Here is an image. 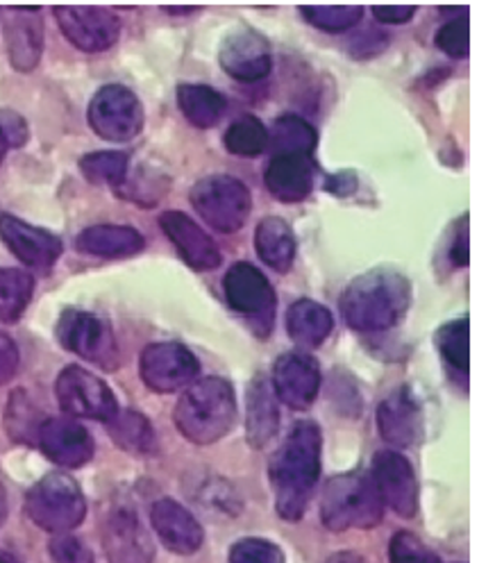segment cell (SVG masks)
Here are the masks:
<instances>
[{
    "mask_svg": "<svg viewBox=\"0 0 504 563\" xmlns=\"http://www.w3.org/2000/svg\"><path fill=\"white\" fill-rule=\"evenodd\" d=\"M322 437L316 422L300 420L286 434L271 462L275 509L284 520H300L320 477Z\"/></svg>",
    "mask_w": 504,
    "mask_h": 563,
    "instance_id": "1",
    "label": "cell"
},
{
    "mask_svg": "<svg viewBox=\"0 0 504 563\" xmlns=\"http://www.w3.org/2000/svg\"><path fill=\"white\" fill-rule=\"evenodd\" d=\"M412 305L409 279L388 268L357 275L346 287L339 307L354 332H384L398 325Z\"/></svg>",
    "mask_w": 504,
    "mask_h": 563,
    "instance_id": "2",
    "label": "cell"
},
{
    "mask_svg": "<svg viewBox=\"0 0 504 563\" xmlns=\"http://www.w3.org/2000/svg\"><path fill=\"white\" fill-rule=\"evenodd\" d=\"M175 428L187 441L209 445L230 434L237 422V398L223 377H205L187 386L173 411Z\"/></svg>",
    "mask_w": 504,
    "mask_h": 563,
    "instance_id": "3",
    "label": "cell"
},
{
    "mask_svg": "<svg viewBox=\"0 0 504 563\" xmlns=\"http://www.w3.org/2000/svg\"><path fill=\"white\" fill-rule=\"evenodd\" d=\"M384 518V503L380 500L371 477L346 473L332 477L320 496V520L330 532L373 530Z\"/></svg>",
    "mask_w": 504,
    "mask_h": 563,
    "instance_id": "4",
    "label": "cell"
},
{
    "mask_svg": "<svg viewBox=\"0 0 504 563\" xmlns=\"http://www.w3.org/2000/svg\"><path fill=\"white\" fill-rule=\"evenodd\" d=\"M25 511L42 530L66 534L85 520L87 500L74 477L66 473H51L28 490Z\"/></svg>",
    "mask_w": 504,
    "mask_h": 563,
    "instance_id": "5",
    "label": "cell"
},
{
    "mask_svg": "<svg viewBox=\"0 0 504 563\" xmlns=\"http://www.w3.org/2000/svg\"><path fill=\"white\" fill-rule=\"evenodd\" d=\"M189 200L198 217L216 232H239L252 209V196L248 187L232 175H209L191 187Z\"/></svg>",
    "mask_w": 504,
    "mask_h": 563,
    "instance_id": "6",
    "label": "cell"
},
{
    "mask_svg": "<svg viewBox=\"0 0 504 563\" xmlns=\"http://www.w3.org/2000/svg\"><path fill=\"white\" fill-rule=\"evenodd\" d=\"M59 343L76 352L78 357L105 368L114 371L119 366V347L112 328L98 316L83 309H66L55 328Z\"/></svg>",
    "mask_w": 504,
    "mask_h": 563,
    "instance_id": "7",
    "label": "cell"
},
{
    "mask_svg": "<svg viewBox=\"0 0 504 563\" xmlns=\"http://www.w3.org/2000/svg\"><path fill=\"white\" fill-rule=\"evenodd\" d=\"M223 287L228 305L237 313L245 316L260 336H269L273 330L277 298L266 275L252 264L241 262L226 273Z\"/></svg>",
    "mask_w": 504,
    "mask_h": 563,
    "instance_id": "8",
    "label": "cell"
},
{
    "mask_svg": "<svg viewBox=\"0 0 504 563\" xmlns=\"http://www.w3.org/2000/svg\"><path fill=\"white\" fill-rule=\"evenodd\" d=\"M146 123V112L136 98L123 85L102 87L89 102V125L107 141H130Z\"/></svg>",
    "mask_w": 504,
    "mask_h": 563,
    "instance_id": "9",
    "label": "cell"
},
{
    "mask_svg": "<svg viewBox=\"0 0 504 563\" xmlns=\"http://www.w3.org/2000/svg\"><path fill=\"white\" fill-rule=\"evenodd\" d=\"M55 396L70 418H91L107 422L117 411V396L100 377L83 366H66L57 382Z\"/></svg>",
    "mask_w": 504,
    "mask_h": 563,
    "instance_id": "10",
    "label": "cell"
},
{
    "mask_svg": "<svg viewBox=\"0 0 504 563\" xmlns=\"http://www.w3.org/2000/svg\"><path fill=\"white\" fill-rule=\"evenodd\" d=\"M139 373L143 384L155 394H173L196 382L200 364L183 343H153L141 352Z\"/></svg>",
    "mask_w": 504,
    "mask_h": 563,
    "instance_id": "11",
    "label": "cell"
},
{
    "mask_svg": "<svg viewBox=\"0 0 504 563\" xmlns=\"http://www.w3.org/2000/svg\"><path fill=\"white\" fill-rule=\"evenodd\" d=\"M371 482L384 505L403 518H414L418 511V479L407 456L395 450H380L373 456Z\"/></svg>",
    "mask_w": 504,
    "mask_h": 563,
    "instance_id": "12",
    "label": "cell"
},
{
    "mask_svg": "<svg viewBox=\"0 0 504 563\" xmlns=\"http://www.w3.org/2000/svg\"><path fill=\"white\" fill-rule=\"evenodd\" d=\"M102 548L110 563H153L155 545L132 507H114L102 522Z\"/></svg>",
    "mask_w": 504,
    "mask_h": 563,
    "instance_id": "13",
    "label": "cell"
},
{
    "mask_svg": "<svg viewBox=\"0 0 504 563\" xmlns=\"http://www.w3.org/2000/svg\"><path fill=\"white\" fill-rule=\"evenodd\" d=\"M219 62L234 80L258 82L271 74L273 53L262 32L252 27H237L223 40Z\"/></svg>",
    "mask_w": 504,
    "mask_h": 563,
    "instance_id": "14",
    "label": "cell"
},
{
    "mask_svg": "<svg viewBox=\"0 0 504 563\" xmlns=\"http://www.w3.org/2000/svg\"><path fill=\"white\" fill-rule=\"evenodd\" d=\"M55 16L64 37L87 53L112 48L121 34V21L105 8H55Z\"/></svg>",
    "mask_w": 504,
    "mask_h": 563,
    "instance_id": "15",
    "label": "cell"
},
{
    "mask_svg": "<svg viewBox=\"0 0 504 563\" xmlns=\"http://www.w3.org/2000/svg\"><path fill=\"white\" fill-rule=\"evenodd\" d=\"M271 384L275 396L286 407L305 411L314 405L320 389L318 362L305 352H286L273 366Z\"/></svg>",
    "mask_w": 504,
    "mask_h": 563,
    "instance_id": "16",
    "label": "cell"
},
{
    "mask_svg": "<svg viewBox=\"0 0 504 563\" xmlns=\"http://www.w3.org/2000/svg\"><path fill=\"white\" fill-rule=\"evenodd\" d=\"M37 445L51 462L64 468H80L94 460V437L76 418H46Z\"/></svg>",
    "mask_w": 504,
    "mask_h": 563,
    "instance_id": "17",
    "label": "cell"
},
{
    "mask_svg": "<svg viewBox=\"0 0 504 563\" xmlns=\"http://www.w3.org/2000/svg\"><path fill=\"white\" fill-rule=\"evenodd\" d=\"M0 239L30 268H51L62 255V239L12 214H0Z\"/></svg>",
    "mask_w": 504,
    "mask_h": 563,
    "instance_id": "18",
    "label": "cell"
},
{
    "mask_svg": "<svg viewBox=\"0 0 504 563\" xmlns=\"http://www.w3.org/2000/svg\"><path fill=\"white\" fill-rule=\"evenodd\" d=\"M160 225L175 245L179 257H183L191 268L211 271L221 266L223 255L219 251V245H216L213 239L194 219H189L185 211H166V214L160 217Z\"/></svg>",
    "mask_w": 504,
    "mask_h": 563,
    "instance_id": "19",
    "label": "cell"
},
{
    "mask_svg": "<svg viewBox=\"0 0 504 563\" xmlns=\"http://www.w3.org/2000/svg\"><path fill=\"white\" fill-rule=\"evenodd\" d=\"M6 42L12 66L21 74L40 64L44 51V21L37 8H8L6 12Z\"/></svg>",
    "mask_w": 504,
    "mask_h": 563,
    "instance_id": "20",
    "label": "cell"
},
{
    "mask_svg": "<svg viewBox=\"0 0 504 563\" xmlns=\"http://www.w3.org/2000/svg\"><path fill=\"white\" fill-rule=\"evenodd\" d=\"M377 430L391 445L409 448L423 434V411L418 398L407 386L395 389L377 407Z\"/></svg>",
    "mask_w": 504,
    "mask_h": 563,
    "instance_id": "21",
    "label": "cell"
},
{
    "mask_svg": "<svg viewBox=\"0 0 504 563\" xmlns=\"http://www.w3.org/2000/svg\"><path fill=\"white\" fill-rule=\"evenodd\" d=\"M151 522L162 543L175 554H196L205 541V532L196 516L171 498L157 500L153 505Z\"/></svg>",
    "mask_w": 504,
    "mask_h": 563,
    "instance_id": "22",
    "label": "cell"
},
{
    "mask_svg": "<svg viewBox=\"0 0 504 563\" xmlns=\"http://www.w3.org/2000/svg\"><path fill=\"white\" fill-rule=\"evenodd\" d=\"M280 428V409L273 384L258 375L245 391V439L252 448H266Z\"/></svg>",
    "mask_w": 504,
    "mask_h": 563,
    "instance_id": "23",
    "label": "cell"
},
{
    "mask_svg": "<svg viewBox=\"0 0 504 563\" xmlns=\"http://www.w3.org/2000/svg\"><path fill=\"white\" fill-rule=\"evenodd\" d=\"M316 164L307 155H275L264 173L266 189L280 202H300L314 189Z\"/></svg>",
    "mask_w": 504,
    "mask_h": 563,
    "instance_id": "24",
    "label": "cell"
},
{
    "mask_svg": "<svg viewBox=\"0 0 504 563\" xmlns=\"http://www.w3.org/2000/svg\"><path fill=\"white\" fill-rule=\"evenodd\" d=\"M78 251L91 257L121 260L146 249V239L130 225H91L80 232Z\"/></svg>",
    "mask_w": 504,
    "mask_h": 563,
    "instance_id": "25",
    "label": "cell"
},
{
    "mask_svg": "<svg viewBox=\"0 0 504 563\" xmlns=\"http://www.w3.org/2000/svg\"><path fill=\"white\" fill-rule=\"evenodd\" d=\"M255 251L273 271L289 273L296 262L294 230L280 217L262 219L255 230Z\"/></svg>",
    "mask_w": 504,
    "mask_h": 563,
    "instance_id": "26",
    "label": "cell"
},
{
    "mask_svg": "<svg viewBox=\"0 0 504 563\" xmlns=\"http://www.w3.org/2000/svg\"><path fill=\"white\" fill-rule=\"evenodd\" d=\"M335 319L328 307H322L316 300H298L286 311V332L305 347H318L332 334Z\"/></svg>",
    "mask_w": 504,
    "mask_h": 563,
    "instance_id": "27",
    "label": "cell"
},
{
    "mask_svg": "<svg viewBox=\"0 0 504 563\" xmlns=\"http://www.w3.org/2000/svg\"><path fill=\"white\" fill-rule=\"evenodd\" d=\"M179 112L196 128H213L226 112V98L207 85H179L177 87Z\"/></svg>",
    "mask_w": 504,
    "mask_h": 563,
    "instance_id": "28",
    "label": "cell"
},
{
    "mask_svg": "<svg viewBox=\"0 0 504 563\" xmlns=\"http://www.w3.org/2000/svg\"><path fill=\"white\" fill-rule=\"evenodd\" d=\"M112 439L130 454H153L157 450V437L151 420L139 411H117L107 420Z\"/></svg>",
    "mask_w": 504,
    "mask_h": 563,
    "instance_id": "29",
    "label": "cell"
},
{
    "mask_svg": "<svg viewBox=\"0 0 504 563\" xmlns=\"http://www.w3.org/2000/svg\"><path fill=\"white\" fill-rule=\"evenodd\" d=\"M316 130L296 114H284L273 123L269 132V148L275 155H307L316 151Z\"/></svg>",
    "mask_w": 504,
    "mask_h": 563,
    "instance_id": "30",
    "label": "cell"
},
{
    "mask_svg": "<svg viewBox=\"0 0 504 563\" xmlns=\"http://www.w3.org/2000/svg\"><path fill=\"white\" fill-rule=\"evenodd\" d=\"M34 289V277L19 268H0V321H19Z\"/></svg>",
    "mask_w": 504,
    "mask_h": 563,
    "instance_id": "31",
    "label": "cell"
},
{
    "mask_svg": "<svg viewBox=\"0 0 504 563\" xmlns=\"http://www.w3.org/2000/svg\"><path fill=\"white\" fill-rule=\"evenodd\" d=\"M44 422H46V416L40 411V407H34L32 398L25 391L12 394L8 405L6 426L10 437L17 443H37Z\"/></svg>",
    "mask_w": 504,
    "mask_h": 563,
    "instance_id": "32",
    "label": "cell"
},
{
    "mask_svg": "<svg viewBox=\"0 0 504 563\" xmlns=\"http://www.w3.org/2000/svg\"><path fill=\"white\" fill-rule=\"evenodd\" d=\"M437 345L443 362L465 377L471 368V321L463 316V319L446 323L437 332Z\"/></svg>",
    "mask_w": 504,
    "mask_h": 563,
    "instance_id": "33",
    "label": "cell"
},
{
    "mask_svg": "<svg viewBox=\"0 0 504 563\" xmlns=\"http://www.w3.org/2000/svg\"><path fill=\"white\" fill-rule=\"evenodd\" d=\"M80 170L85 178L94 185L121 187L128 180L130 159L125 153H119V151L89 153L80 159Z\"/></svg>",
    "mask_w": 504,
    "mask_h": 563,
    "instance_id": "34",
    "label": "cell"
},
{
    "mask_svg": "<svg viewBox=\"0 0 504 563\" xmlns=\"http://www.w3.org/2000/svg\"><path fill=\"white\" fill-rule=\"evenodd\" d=\"M226 148L232 155L258 157L269 148V130L255 117H241L226 132Z\"/></svg>",
    "mask_w": 504,
    "mask_h": 563,
    "instance_id": "35",
    "label": "cell"
},
{
    "mask_svg": "<svg viewBox=\"0 0 504 563\" xmlns=\"http://www.w3.org/2000/svg\"><path fill=\"white\" fill-rule=\"evenodd\" d=\"M300 14L307 23L326 32H346L354 27L364 16V8L359 5H303Z\"/></svg>",
    "mask_w": 504,
    "mask_h": 563,
    "instance_id": "36",
    "label": "cell"
},
{
    "mask_svg": "<svg viewBox=\"0 0 504 563\" xmlns=\"http://www.w3.org/2000/svg\"><path fill=\"white\" fill-rule=\"evenodd\" d=\"M391 563H443L441 556L412 532H398L388 545Z\"/></svg>",
    "mask_w": 504,
    "mask_h": 563,
    "instance_id": "37",
    "label": "cell"
},
{
    "mask_svg": "<svg viewBox=\"0 0 504 563\" xmlns=\"http://www.w3.org/2000/svg\"><path fill=\"white\" fill-rule=\"evenodd\" d=\"M284 552L277 543L248 537L232 545L230 563H284Z\"/></svg>",
    "mask_w": 504,
    "mask_h": 563,
    "instance_id": "38",
    "label": "cell"
},
{
    "mask_svg": "<svg viewBox=\"0 0 504 563\" xmlns=\"http://www.w3.org/2000/svg\"><path fill=\"white\" fill-rule=\"evenodd\" d=\"M437 46L454 59L468 57V53H471V23H468V19L446 23L437 32Z\"/></svg>",
    "mask_w": 504,
    "mask_h": 563,
    "instance_id": "39",
    "label": "cell"
},
{
    "mask_svg": "<svg viewBox=\"0 0 504 563\" xmlns=\"http://www.w3.org/2000/svg\"><path fill=\"white\" fill-rule=\"evenodd\" d=\"M51 556L55 563H96L94 552L76 537L57 534L51 541Z\"/></svg>",
    "mask_w": 504,
    "mask_h": 563,
    "instance_id": "40",
    "label": "cell"
},
{
    "mask_svg": "<svg viewBox=\"0 0 504 563\" xmlns=\"http://www.w3.org/2000/svg\"><path fill=\"white\" fill-rule=\"evenodd\" d=\"M386 46H388V34L371 27L366 32L354 34V40L350 42V55L354 59H369V57H377Z\"/></svg>",
    "mask_w": 504,
    "mask_h": 563,
    "instance_id": "41",
    "label": "cell"
},
{
    "mask_svg": "<svg viewBox=\"0 0 504 563\" xmlns=\"http://www.w3.org/2000/svg\"><path fill=\"white\" fill-rule=\"evenodd\" d=\"M19 371V347L6 332H0V386L12 382Z\"/></svg>",
    "mask_w": 504,
    "mask_h": 563,
    "instance_id": "42",
    "label": "cell"
},
{
    "mask_svg": "<svg viewBox=\"0 0 504 563\" xmlns=\"http://www.w3.org/2000/svg\"><path fill=\"white\" fill-rule=\"evenodd\" d=\"M0 132H3L10 148H21L28 141V125L17 112H0Z\"/></svg>",
    "mask_w": 504,
    "mask_h": 563,
    "instance_id": "43",
    "label": "cell"
},
{
    "mask_svg": "<svg viewBox=\"0 0 504 563\" xmlns=\"http://www.w3.org/2000/svg\"><path fill=\"white\" fill-rule=\"evenodd\" d=\"M450 262L454 266H468L471 262V230H468V214L461 217L452 245H450Z\"/></svg>",
    "mask_w": 504,
    "mask_h": 563,
    "instance_id": "44",
    "label": "cell"
},
{
    "mask_svg": "<svg viewBox=\"0 0 504 563\" xmlns=\"http://www.w3.org/2000/svg\"><path fill=\"white\" fill-rule=\"evenodd\" d=\"M373 14L377 16V21L382 23H391V25H401V23H409L416 14V5H375Z\"/></svg>",
    "mask_w": 504,
    "mask_h": 563,
    "instance_id": "45",
    "label": "cell"
},
{
    "mask_svg": "<svg viewBox=\"0 0 504 563\" xmlns=\"http://www.w3.org/2000/svg\"><path fill=\"white\" fill-rule=\"evenodd\" d=\"M326 189H328V191H332V194H337V196H348V194H352V191L357 189V178H354V173L343 170V173L332 175V178H328Z\"/></svg>",
    "mask_w": 504,
    "mask_h": 563,
    "instance_id": "46",
    "label": "cell"
},
{
    "mask_svg": "<svg viewBox=\"0 0 504 563\" xmlns=\"http://www.w3.org/2000/svg\"><path fill=\"white\" fill-rule=\"evenodd\" d=\"M328 563H369V561L357 552H337L328 559Z\"/></svg>",
    "mask_w": 504,
    "mask_h": 563,
    "instance_id": "47",
    "label": "cell"
},
{
    "mask_svg": "<svg viewBox=\"0 0 504 563\" xmlns=\"http://www.w3.org/2000/svg\"><path fill=\"white\" fill-rule=\"evenodd\" d=\"M8 518V498H6V488L0 486V525Z\"/></svg>",
    "mask_w": 504,
    "mask_h": 563,
    "instance_id": "48",
    "label": "cell"
},
{
    "mask_svg": "<svg viewBox=\"0 0 504 563\" xmlns=\"http://www.w3.org/2000/svg\"><path fill=\"white\" fill-rule=\"evenodd\" d=\"M166 14H194L198 12V8H164Z\"/></svg>",
    "mask_w": 504,
    "mask_h": 563,
    "instance_id": "49",
    "label": "cell"
},
{
    "mask_svg": "<svg viewBox=\"0 0 504 563\" xmlns=\"http://www.w3.org/2000/svg\"><path fill=\"white\" fill-rule=\"evenodd\" d=\"M8 141H6V136H3V132H0V164H3V159H6V153H8Z\"/></svg>",
    "mask_w": 504,
    "mask_h": 563,
    "instance_id": "50",
    "label": "cell"
},
{
    "mask_svg": "<svg viewBox=\"0 0 504 563\" xmlns=\"http://www.w3.org/2000/svg\"><path fill=\"white\" fill-rule=\"evenodd\" d=\"M0 563H21L17 556H12L10 552H3L0 550Z\"/></svg>",
    "mask_w": 504,
    "mask_h": 563,
    "instance_id": "51",
    "label": "cell"
}]
</instances>
